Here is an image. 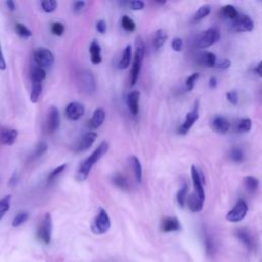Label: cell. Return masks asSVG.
I'll return each mask as SVG.
<instances>
[{"mask_svg": "<svg viewBox=\"0 0 262 262\" xmlns=\"http://www.w3.org/2000/svg\"><path fill=\"white\" fill-rule=\"evenodd\" d=\"M144 57V44L140 37H137L135 40V52L133 63L130 73V86H134L138 80L139 73L141 70V64Z\"/></svg>", "mask_w": 262, "mask_h": 262, "instance_id": "obj_2", "label": "cell"}, {"mask_svg": "<svg viewBox=\"0 0 262 262\" xmlns=\"http://www.w3.org/2000/svg\"><path fill=\"white\" fill-rule=\"evenodd\" d=\"M52 233V219L49 213H45L37 230V237L40 242L48 245L51 241Z\"/></svg>", "mask_w": 262, "mask_h": 262, "instance_id": "obj_4", "label": "cell"}, {"mask_svg": "<svg viewBox=\"0 0 262 262\" xmlns=\"http://www.w3.org/2000/svg\"><path fill=\"white\" fill-rule=\"evenodd\" d=\"M232 28L236 32H250L254 29V21L249 15L238 14L232 21Z\"/></svg>", "mask_w": 262, "mask_h": 262, "instance_id": "obj_12", "label": "cell"}, {"mask_svg": "<svg viewBox=\"0 0 262 262\" xmlns=\"http://www.w3.org/2000/svg\"><path fill=\"white\" fill-rule=\"evenodd\" d=\"M86 8V2L85 1H76L73 4V11L75 13H81Z\"/></svg>", "mask_w": 262, "mask_h": 262, "instance_id": "obj_46", "label": "cell"}, {"mask_svg": "<svg viewBox=\"0 0 262 262\" xmlns=\"http://www.w3.org/2000/svg\"><path fill=\"white\" fill-rule=\"evenodd\" d=\"M30 77H31L32 83H43V81L46 78L45 70L43 68L37 66L36 63H33L31 67Z\"/></svg>", "mask_w": 262, "mask_h": 262, "instance_id": "obj_22", "label": "cell"}, {"mask_svg": "<svg viewBox=\"0 0 262 262\" xmlns=\"http://www.w3.org/2000/svg\"><path fill=\"white\" fill-rule=\"evenodd\" d=\"M129 6L133 10H141L144 8V2L140 0H133L129 2Z\"/></svg>", "mask_w": 262, "mask_h": 262, "instance_id": "obj_47", "label": "cell"}, {"mask_svg": "<svg viewBox=\"0 0 262 262\" xmlns=\"http://www.w3.org/2000/svg\"><path fill=\"white\" fill-rule=\"evenodd\" d=\"M130 164H131V168L135 177V180L140 183L142 180V167L140 164L139 159L136 156H131L130 157Z\"/></svg>", "mask_w": 262, "mask_h": 262, "instance_id": "obj_24", "label": "cell"}, {"mask_svg": "<svg viewBox=\"0 0 262 262\" xmlns=\"http://www.w3.org/2000/svg\"><path fill=\"white\" fill-rule=\"evenodd\" d=\"M60 125V115L59 111L56 106H50L46 114V120H45V131L47 133L55 132Z\"/></svg>", "mask_w": 262, "mask_h": 262, "instance_id": "obj_7", "label": "cell"}, {"mask_svg": "<svg viewBox=\"0 0 262 262\" xmlns=\"http://www.w3.org/2000/svg\"><path fill=\"white\" fill-rule=\"evenodd\" d=\"M50 31L55 36H61L64 32V26L60 21H53L50 26Z\"/></svg>", "mask_w": 262, "mask_h": 262, "instance_id": "obj_41", "label": "cell"}, {"mask_svg": "<svg viewBox=\"0 0 262 262\" xmlns=\"http://www.w3.org/2000/svg\"><path fill=\"white\" fill-rule=\"evenodd\" d=\"M204 244H205V249H206V253L209 257L214 256L215 251H216V246L215 243L213 241V238L210 235H206L205 239H204Z\"/></svg>", "mask_w": 262, "mask_h": 262, "instance_id": "obj_39", "label": "cell"}, {"mask_svg": "<svg viewBox=\"0 0 262 262\" xmlns=\"http://www.w3.org/2000/svg\"><path fill=\"white\" fill-rule=\"evenodd\" d=\"M168 38V35L166 33V31L159 29L156 31L154 38H152V46L155 49H160L166 42Z\"/></svg>", "mask_w": 262, "mask_h": 262, "instance_id": "obj_26", "label": "cell"}, {"mask_svg": "<svg viewBox=\"0 0 262 262\" xmlns=\"http://www.w3.org/2000/svg\"><path fill=\"white\" fill-rule=\"evenodd\" d=\"M180 229V223L175 217H165L161 222V230L163 232H172Z\"/></svg>", "mask_w": 262, "mask_h": 262, "instance_id": "obj_19", "label": "cell"}, {"mask_svg": "<svg viewBox=\"0 0 262 262\" xmlns=\"http://www.w3.org/2000/svg\"><path fill=\"white\" fill-rule=\"evenodd\" d=\"M28 218H29V212H27V211H20V212H18V213L15 215V217L13 218L11 224H12L13 227L20 226L21 224H24V223L28 220Z\"/></svg>", "mask_w": 262, "mask_h": 262, "instance_id": "obj_38", "label": "cell"}, {"mask_svg": "<svg viewBox=\"0 0 262 262\" xmlns=\"http://www.w3.org/2000/svg\"><path fill=\"white\" fill-rule=\"evenodd\" d=\"M252 128V121L249 118H243L238 121L236 130L238 133H246L249 132Z\"/></svg>", "mask_w": 262, "mask_h": 262, "instance_id": "obj_35", "label": "cell"}, {"mask_svg": "<svg viewBox=\"0 0 262 262\" xmlns=\"http://www.w3.org/2000/svg\"><path fill=\"white\" fill-rule=\"evenodd\" d=\"M18 136L16 129H3L0 132V141L5 145H12Z\"/></svg>", "mask_w": 262, "mask_h": 262, "instance_id": "obj_21", "label": "cell"}, {"mask_svg": "<svg viewBox=\"0 0 262 262\" xmlns=\"http://www.w3.org/2000/svg\"><path fill=\"white\" fill-rule=\"evenodd\" d=\"M235 236L241 241V243L249 250L254 251L256 248L255 239L251 232L247 228H238L235 230Z\"/></svg>", "mask_w": 262, "mask_h": 262, "instance_id": "obj_14", "label": "cell"}, {"mask_svg": "<svg viewBox=\"0 0 262 262\" xmlns=\"http://www.w3.org/2000/svg\"><path fill=\"white\" fill-rule=\"evenodd\" d=\"M14 30H15L16 34H17L19 37H21V38L27 39V38H29V37L32 36V31H31L29 28H27L25 25L20 24V23H16V24H15Z\"/></svg>", "mask_w": 262, "mask_h": 262, "instance_id": "obj_37", "label": "cell"}, {"mask_svg": "<svg viewBox=\"0 0 262 262\" xmlns=\"http://www.w3.org/2000/svg\"><path fill=\"white\" fill-rule=\"evenodd\" d=\"M112 181L113 183L121 188V189H127L129 187V182H128V179L121 173H117L115 174L113 177H112Z\"/></svg>", "mask_w": 262, "mask_h": 262, "instance_id": "obj_29", "label": "cell"}, {"mask_svg": "<svg viewBox=\"0 0 262 262\" xmlns=\"http://www.w3.org/2000/svg\"><path fill=\"white\" fill-rule=\"evenodd\" d=\"M221 13L224 17L231 18V19H234L238 16V12H237L236 8L233 5H230V4H227V5L223 6L222 9H221Z\"/></svg>", "mask_w": 262, "mask_h": 262, "instance_id": "obj_31", "label": "cell"}, {"mask_svg": "<svg viewBox=\"0 0 262 262\" xmlns=\"http://www.w3.org/2000/svg\"><path fill=\"white\" fill-rule=\"evenodd\" d=\"M5 5H6V7H7L10 11L15 10V3H14V1H12V0H7V1H5Z\"/></svg>", "mask_w": 262, "mask_h": 262, "instance_id": "obj_54", "label": "cell"}, {"mask_svg": "<svg viewBox=\"0 0 262 262\" xmlns=\"http://www.w3.org/2000/svg\"><path fill=\"white\" fill-rule=\"evenodd\" d=\"M107 149H108V143L106 141L100 142L98 146L81 163L76 174V179L78 181L86 180L92 167L97 163L98 160H100L106 154Z\"/></svg>", "mask_w": 262, "mask_h": 262, "instance_id": "obj_1", "label": "cell"}, {"mask_svg": "<svg viewBox=\"0 0 262 262\" xmlns=\"http://www.w3.org/2000/svg\"><path fill=\"white\" fill-rule=\"evenodd\" d=\"M46 150H47V143L44 141H41L37 144L33 156H34V158H40L41 156H43L46 152Z\"/></svg>", "mask_w": 262, "mask_h": 262, "instance_id": "obj_44", "label": "cell"}, {"mask_svg": "<svg viewBox=\"0 0 262 262\" xmlns=\"http://www.w3.org/2000/svg\"><path fill=\"white\" fill-rule=\"evenodd\" d=\"M64 113L69 120L77 121L84 116L85 106L83 103H81L79 101H72L67 105Z\"/></svg>", "mask_w": 262, "mask_h": 262, "instance_id": "obj_11", "label": "cell"}, {"mask_svg": "<svg viewBox=\"0 0 262 262\" xmlns=\"http://www.w3.org/2000/svg\"><path fill=\"white\" fill-rule=\"evenodd\" d=\"M172 48L175 50V51H180L182 49V45H183V42L180 38H174L173 41H172Z\"/></svg>", "mask_w": 262, "mask_h": 262, "instance_id": "obj_51", "label": "cell"}, {"mask_svg": "<svg viewBox=\"0 0 262 262\" xmlns=\"http://www.w3.org/2000/svg\"><path fill=\"white\" fill-rule=\"evenodd\" d=\"M139 97L140 92L138 90H132L127 94V104L132 116H137L139 112Z\"/></svg>", "mask_w": 262, "mask_h": 262, "instance_id": "obj_18", "label": "cell"}, {"mask_svg": "<svg viewBox=\"0 0 262 262\" xmlns=\"http://www.w3.org/2000/svg\"><path fill=\"white\" fill-rule=\"evenodd\" d=\"M121 25L123 29L127 32H134L136 29V25L133 21V19L128 15H123L121 19Z\"/></svg>", "mask_w": 262, "mask_h": 262, "instance_id": "obj_36", "label": "cell"}, {"mask_svg": "<svg viewBox=\"0 0 262 262\" xmlns=\"http://www.w3.org/2000/svg\"><path fill=\"white\" fill-rule=\"evenodd\" d=\"M43 83H32V87H31V94H30V99L33 103L38 102L41 94H42V90H43Z\"/></svg>", "mask_w": 262, "mask_h": 262, "instance_id": "obj_28", "label": "cell"}, {"mask_svg": "<svg viewBox=\"0 0 262 262\" xmlns=\"http://www.w3.org/2000/svg\"><path fill=\"white\" fill-rule=\"evenodd\" d=\"M191 178H192V182H193V186H194V190L195 193L203 200L205 201V190L203 188V177L202 174L200 173V171L198 170V168L195 166H191Z\"/></svg>", "mask_w": 262, "mask_h": 262, "instance_id": "obj_15", "label": "cell"}, {"mask_svg": "<svg viewBox=\"0 0 262 262\" xmlns=\"http://www.w3.org/2000/svg\"><path fill=\"white\" fill-rule=\"evenodd\" d=\"M96 137H97V133L94 131H89L85 133L77 142V144L74 146V150L76 152H82L88 149L94 143Z\"/></svg>", "mask_w": 262, "mask_h": 262, "instance_id": "obj_13", "label": "cell"}, {"mask_svg": "<svg viewBox=\"0 0 262 262\" xmlns=\"http://www.w3.org/2000/svg\"><path fill=\"white\" fill-rule=\"evenodd\" d=\"M6 69V61L4 59V55L1 49V45H0V70H5Z\"/></svg>", "mask_w": 262, "mask_h": 262, "instance_id": "obj_53", "label": "cell"}, {"mask_svg": "<svg viewBox=\"0 0 262 262\" xmlns=\"http://www.w3.org/2000/svg\"><path fill=\"white\" fill-rule=\"evenodd\" d=\"M41 7H42L43 11L50 13L56 9L57 2L55 0H43V1H41Z\"/></svg>", "mask_w": 262, "mask_h": 262, "instance_id": "obj_40", "label": "cell"}, {"mask_svg": "<svg viewBox=\"0 0 262 262\" xmlns=\"http://www.w3.org/2000/svg\"><path fill=\"white\" fill-rule=\"evenodd\" d=\"M255 72H256L260 77H262V61H260V62L258 63V66L255 68Z\"/></svg>", "mask_w": 262, "mask_h": 262, "instance_id": "obj_56", "label": "cell"}, {"mask_svg": "<svg viewBox=\"0 0 262 262\" xmlns=\"http://www.w3.org/2000/svg\"><path fill=\"white\" fill-rule=\"evenodd\" d=\"M10 202H11V195L10 194L4 195L3 198L0 199V220L6 214V212L9 210Z\"/></svg>", "mask_w": 262, "mask_h": 262, "instance_id": "obj_34", "label": "cell"}, {"mask_svg": "<svg viewBox=\"0 0 262 262\" xmlns=\"http://www.w3.org/2000/svg\"><path fill=\"white\" fill-rule=\"evenodd\" d=\"M104 119H105L104 110L101 107L96 108L88 121V128L91 130H95L99 128L103 124Z\"/></svg>", "mask_w": 262, "mask_h": 262, "instance_id": "obj_17", "label": "cell"}, {"mask_svg": "<svg viewBox=\"0 0 262 262\" xmlns=\"http://www.w3.org/2000/svg\"><path fill=\"white\" fill-rule=\"evenodd\" d=\"M18 174L16 173V172H14L12 175H11V177L9 178V181H8V185L9 186H14V185H16L17 184V182H18Z\"/></svg>", "mask_w": 262, "mask_h": 262, "instance_id": "obj_52", "label": "cell"}, {"mask_svg": "<svg viewBox=\"0 0 262 262\" xmlns=\"http://www.w3.org/2000/svg\"><path fill=\"white\" fill-rule=\"evenodd\" d=\"M198 119H199V107H198V103H195L194 107L186 114L184 122L178 128V133L181 135L187 134L190 128L193 126V124L198 121Z\"/></svg>", "mask_w": 262, "mask_h": 262, "instance_id": "obj_10", "label": "cell"}, {"mask_svg": "<svg viewBox=\"0 0 262 262\" xmlns=\"http://www.w3.org/2000/svg\"><path fill=\"white\" fill-rule=\"evenodd\" d=\"M33 59H34V63H36L37 66L43 69L51 67L52 63L54 62L53 53L45 47L36 48L33 52Z\"/></svg>", "mask_w": 262, "mask_h": 262, "instance_id": "obj_6", "label": "cell"}, {"mask_svg": "<svg viewBox=\"0 0 262 262\" xmlns=\"http://www.w3.org/2000/svg\"><path fill=\"white\" fill-rule=\"evenodd\" d=\"M230 159L234 162H242L244 160V154L239 148H232L230 150Z\"/></svg>", "mask_w": 262, "mask_h": 262, "instance_id": "obj_45", "label": "cell"}, {"mask_svg": "<svg viewBox=\"0 0 262 262\" xmlns=\"http://www.w3.org/2000/svg\"><path fill=\"white\" fill-rule=\"evenodd\" d=\"M226 98H227V100H228L231 104H236L237 101H238L237 93H236V91H234V90L228 91V92L226 93Z\"/></svg>", "mask_w": 262, "mask_h": 262, "instance_id": "obj_48", "label": "cell"}, {"mask_svg": "<svg viewBox=\"0 0 262 262\" xmlns=\"http://www.w3.org/2000/svg\"><path fill=\"white\" fill-rule=\"evenodd\" d=\"M209 86L211 88H215L217 86V80L215 77H211L210 80H209Z\"/></svg>", "mask_w": 262, "mask_h": 262, "instance_id": "obj_55", "label": "cell"}, {"mask_svg": "<svg viewBox=\"0 0 262 262\" xmlns=\"http://www.w3.org/2000/svg\"><path fill=\"white\" fill-rule=\"evenodd\" d=\"M66 168H67V164H61V165L57 166L55 169H53V170L48 174V176H47V181L50 182V181H52L53 179H55L58 175H60V174L64 171Z\"/></svg>", "mask_w": 262, "mask_h": 262, "instance_id": "obj_42", "label": "cell"}, {"mask_svg": "<svg viewBox=\"0 0 262 262\" xmlns=\"http://www.w3.org/2000/svg\"><path fill=\"white\" fill-rule=\"evenodd\" d=\"M230 64H231V61L229 59H227V58H222L221 60L216 62V67L218 69H221V70L228 69L230 67Z\"/></svg>", "mask_w": 262, "mask_h": 262, "instance_id": "obj_49", "label": "cell"}, {"mask_svg": "<svg viewBox=\"0 0 262 262\" xmlns=\"http://www.w3.org/2000/svg\"><path fill=\"white\" fill-rule=\"evenodd\" d=\"M131 56H132V46L129 44L127 45L124 50H123V53H122V57L120 59V62L118 64L119 69L121 70H125L129 67L130 64V61H131Z\"/></svg>", "mask_w": 262, "mask_h": 262, "instance_id": "obj_25", "label": "cell"}, {"mask_svg": "<svg viewBox=\"0 0 262 262\" xmlns=\"http://www.w3.org/2000/svg\"><path fill=\"white\" fill-rule=\"evenodd\" d=\"M248 213V205L244 200H238L231 210L226 214V220L229 222H238L243 220Z\"/></svg>", "mask_w": 262, "mask_h": 262, "instance_id": "obj_8", "label": "cell"}, {"mask_svg": "<svg viewBox=\"0 0 262 262\" xmlns=\"http://www.w3.org/2000/svg\"><path fill=\"white\" fill-rule=\"evenodd\" d=\"M111 227V219L106 211L102 208L99 209L97 215L91 223V231L95 234H103Z\"/></svg>", "mask_w": 262, "mask_h": 262, "instance_id": "obj_3", "label": "cell"}, {"mask_svg": "<svg viewBox=\"0 0 262 262\" xmlns=\"http://www.w3.org/2000/svg\"><path fill=\"white\" fill-rule=\"evenodd\" d=\"M199 62L201 64L209 67V68L215 67L216 66V55L213 52H210V51L204 52L200 55Z\"/></svg>", "mask_w": 262, "mask_h": 262, "instance_id": "obj_27", "label": "cell"}, {"mask_svg": "<svg viewBox=\"0 0 262 262\" xmlns=\"http://www.w3.org/2000/svg\"><path fill=\"white\" fill-rule=\"evenodd\" d=\"M186 203L191 212H200L203 209L204 201L195 192H193L187 196Z\"/></svg>", "mask_w": 262, "mask_h": 262, "instance_id": "obj_23", "label": "cell"}, {"mask_svg": "<svg viewBox=\"0 0 262 262\" xmlns=\"http://www.w3.org/2000/svg\"><path fill=\"white\" fill-rule=\"evenodd\" d=\"M90 61L92 64H99L102 60L101 57V47L96 40H93L89 45Z\"/></svg>", "mask_w": 262, "mask_h": 262, "instance_id": "obj_20", "label": "cell"}, {"mask_svg": "<svg viewBox=\"0 0 262 262\" xmlns=\"http://www.w3.org/2000/svg\"><path fill=\"white\" fill-rule=\"evenodd\" d=\"M220 38V33L216 28H210L203 32L195 40V46L198 48H208L215 44Z\"/></svg>", "mask_w": 262, "mask_h": 262, "instance_id": "obj_5", "label": "cell"}, {"mask_svg": "<svg viewBox=\"0 0 262 262\" xmlns=\"http://www.w3.org/2000/svg\"><path fill=\"white\" fill-rule=\"evenodd\" d=\"M211 11V6L209 4H205V5H202L198 10L196 12L194 13L193 15V20L194 21H199L203 18H205Z\"/></svg>", "mask_w": 262, "mask_h": 262, "instance_id": "obj_33", "label": "cell"}, {"mask_svg": "<svg viewBox=\"0 0 262 262\" xmlns=\"http://www.w3.org/2000/svg\"><path fill=\"white\" fill-rule=\"evenodd\" d=\"M245 186L249 192H254L257 190L259 186V180L254 176H246L245 177Z\"/></svg>", "mask_w": 262, "mask_h": 262, "instance_id": "obj_30", "label": "cell"}, {"mask_svg": "<svg viewBox=\"0 0 262 262\" xmlns=\"http://www.w3.org/2000/svg\"><path fill=\"white\" fill-rule=\"evenodd\" d=\"M212 129L219 134H226L230 128V123L223 116H216L211 122Z\"/></svg>", "mask_w": 262, "mask_h": 262, "instance_id": "obj_16", "label": "cell"}, {"mask_svg": "<svg viewBox=\"0 0 262 262\" xmlns=\"http://www.w3.org/2000/svg\"><path fill=\"white\" fill-rule=\"evenodd\" d=\"M96 30L100 34H104L106 32V23L104 19H99L96 23Z\"/></svg>", "mask_w": 262, "mask_h": 262, "instance_id": "obj_50", "label": "cell"}, {"mask_svg": "<svg viewBox=\"0 0 262 262\" xmlns=\"http://www.w3.org/2000/svg\"><path fill=\"white\" fill-rule=\"evenodd\" d=\"M78 83L80 88L87 94H91L95 91V79L89 70H82L79 73Z\"/></svg>", "mask_w": 262, "mask_h": 262, "instance_id": "obj_9", "label": "cell"}, {"mask_svg": "<svg viewBox=\"0 0 262 262\" xmlns=\"http://www.w3.org/2000/svg\"><path fill=\"white\" fill-rule=\"evenodd\" d=\"M199 73H193V74H191L190 76H188L187 77V79H186V81H185V87H186V90H188V91H190V90H192L193 89V87H194V84H195V82H196V80L199 79Z\"/></svg>", "mask_w": 262, "mask_h": 262, "instance_id": "obj_43", "label": "cell"}, {"mask_svg": "<svg viewBox=\"0 0 262 262\" xmlns=\"http://www.w3.org/2000/svg\"><path fill=\"white\" fill-rule=\"evenodd\" d=\"M187 188H188L187 184L184 183V184L180 187V189L178 190V192H177V194H176L177 203H178V205H179L181 208L184 207L185 202H186V200H187Z\"/></svg>", "mask_w": 262, "mask_h": 262, "instance_id": "obj_32", "label": "cell"}]
</instances>
